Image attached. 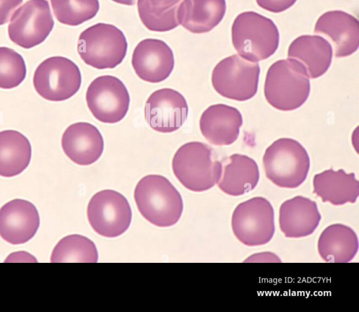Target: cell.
Returning a JSON list of instances; mask_svg holds the SVG:
<instances>
[{"mask_svg":"<svg viewBox=\"0 0 359 312\" xmlns=\"http://www.w3.org/2000/svg\"><path fill=\"white\" fill-rule=\"evenodd\" d=\"M22 2L23 0H0V25L9 22L14 11Z\"/></svg>","mask_w":359,"mask_h":312,"instance_id":"obj_31","label":"cell"},{"mask_svg":"<svg viewBox=\"0 0 359 312\" xmlns=\"http://www.w3.org/2000/svg\"><path fill=\"white\" fill-rule=\"evenodd\" d=\"M114 2L123 4V5H128V6H132L135 4L136 0H111Z\"/></svg>","mask_w":359,"mask_h":312,"instance_id":"obj_33","label":"cell"},{"mask_svg":"<svg viewBox=\"0 0 359 312\" xmlns=\"http://www.w3.org/2000/svg\"><path fill=\"white\" fill-rule=\"evenodd\" d=\"M185 97L176 90L165 88L153 92L145 103L144 117L155 131L162 133L178 130L187 118Z\"/></svg>","mask_w":359,"mask_h":312,"instance_id":"obj_13","label":"cell"},{"mask_svg":"<svg viewBox=\"0 0 359 312\" xmlns=\"http://www.w3.org/2000/svg\"><path fill=\"white\" fill-rule=\"evenodd\" d=\"M86 100L93 116L105 123L121 121L128 113L130 101L125 84L111 75L95 78L88 87Z\"/></svg>","mask_w":359,"mask_h":312,"instance_id":"obj_12","label":"cell"},{"mask_svg":"<svg viewBox=\"0 0 359 312\" xmlns=\"http://www.w3.org/2000/svg\"><path fill=\"white\" fill-rule=\"evenodd\" d=\"M33 84L43 98L53 102L64 101L79 91L81 74L72 60L62 56H53L36 67Z\"/></svg>","mask_w":359,"mask_h":312,"instance_id":"obj_8","label":"cell"},{"mask_svg":"<svg viewBox=\"0 0 359 312\" xmlns=\"http://www.w3.org/2000/svg\"><path fill=\"white\" fill-rule=\"evenodd\" d=\"M260 67L239 55L219 61L212 72V84L224 97L236 101L252 98L257 91Z\"/></svg>","mask_w":359,"mask_h":312,"instance_id":"obj_7","label":"cell"},{"mask_svg":"<svg viewBox=\"0 0 359 312\" xmlns=\"http://www.w3.org/2000/svg\"><path fill=\"white\" fill-rule=\"evenodd\" d=\"M171 6H155L150 0H137V10L143 25L154 32H168L180 25L177 19L179 3Z\"/></svg>","mask_w":359,"mask_h":312,"instance_id":"obj_28","label":"cell"},{"mask_svg":"<svg viewBox=\"0 0 359 312\" xmlns=\"http://www.w3.org/2000/svg\"><path fill=\"white\" fill-rule=\"evenodd\" d=\"M297 0H256L262 8L271 13H281L292 6Z\"/></svg>","mask_w":359,"mask_h":312,"instance_id":"obj_30","label":"cell"},{"mask_svg":"<svg viewBox=\"0 0 359 312\" xmlns=\"http://www.w3.org/2000/svg\"><path fill=\"white\" fill-rule=\"evenodd\" d=\"M222 168L218 187L224 193L238 196L254 189L259 179L255 161L250 157L234 154L221 161Z\"/></svg>","mask_w":359,"mask_h":312,"instance_id":"obj_21","label":"cell"},{"mask_svg":"<svg viewBox=\"0 0 359 312\" xmlns=\"http://www.w3.org/2000/svg\"><path fill=\"white\" fill-rule=\"evenodd\" d=\"M313 193L323 202L334 205L355 202L359 194V182L355 174L344 170H326L316 174L313 180Z\"/></svg>","mask_w":359,"mask_h":312,"instance_id":"obj_23","label":"cell"},{"mask_svg":"<svg viewBox=\"0 0 359 312\" xmlns=\"http://www.w3.org/2000/svg\"><path fill=\"white\" fill-rule=\"evenodd\" d=\"M225 0H181L177 8L179 24L194 34L211 31L222 20Z\"/></svg>","mask_w":359,"mask_h":312,"instance_id":"obj_22","label":"cell"},{"mask_svg":"<svg viewBox=\"0 0 359 312\" xmlns=\"http://www.w3.org/2000/svg\"><path fill=\"white\" fill-rule=\"evenodd\" d=\"M172 168L179 182L187 189L201 192L213 187L222 168L212 147L193 141L184 144L175 152Z\"/></svg>","mask_w":359,"mask_h":312,"instance_id":"obj_3","label":"cell"},{"mask_svg":"<svg viewBox=\"0 0 359 312\" xmlns=\"http://www.w3.org/2000/svg\"><path fill=\"white\" fill-rule=\"evenodd\" d=\"M320 218L316 203L302 196L285 201L279 210L280 228L287 238L311 235L318 227Z\"/></svg>","mask_w":359,"mask_h":312,"instance_id":"obj_19","label":"cell"},{"mask_svg":"<svg viewBox=\"0 0 359 312\" xmlns=\"http://www.w3.org/2000/svg\"><path fill=\"white\" fill-rule=\"evenodd\" d=\"M134 198L141 215L150 223L165 227L175 224L182 210V198L165 177L148 175L137 184Z\"/></svg>","mask_w":359,"mask_h":312,"instance_id":"obj_1","label":"cell"},{"mask_svg":"<svg viewBox=\"0 0 359 312\" xmlns=\"http://www.w3.org/2000/svg\"><path fill=\"white\" fill-rule=\"evenodd\" d=\"M279 32L272 20L254 11L240 13L231 27L232 43L241 57L259 62L273 55L278 48Z\"/></svg>","mask_w":359,"mask_h":312,"instance_id":"obj_4","label":"cell"},{"mask_svg":"<svg viewBox=\"0 0 359 312\" xmlns=\"http://www.w3.org/2000/svg\"><path fill=\"white\" fill-rule=\"evenodd\" d=\"M358 250L356 233L351 227L341 224H332L325 228L318 242L319 255L327 262H349Z\"/></svg>","mask_w":359,"mask_h":312,"instance_id":"obj_24","label":"cell"},{"mask_svg":"<svg viewBox=\"0 0 359 312\" xmlns=\"http://www.w3.org/2000/svg\"><path fill=\"white\" fill-rule=\"evenodd\" d=\"M54 20L48 0H29L11 15L8 26L10 39L29 49L43 43L50 34Z\"/></svg>","mask_w":359,"mask_h":312,"instance_id":"obj_10","label":"cell"},{"mask_svg":"<svg viewBox=\"0 0 359 312\" xmlns=\"http://www.w3.org/2000/svg\"><path fill=\"white\" fill-rule=\"evenodd\" d=\"M243 117L236 107L224 104L208 107L201 114L199 127L203 136L215 146H226L238 139Z\"/></svg>","mask_w":359,"mask_h":312,"instance_id":"obj_18","label":"cell"},{"mask_svg":"<svg viewBox=\"0 0 359 312\" xmlns=\"http://www.w3.org/2000/svg\"><path fill=\"white\" fill-rule=\"evenodd\" d=\"M98 259L97 248L88 238L73 234L62 238L54 247L50 262H90Z\"/></svg>","mask_w":359,"mask_h":312,"instance_id":"obj_26","label":"cell"},{"mask_svg":"<svg viewBox=\"0 0 359 312\" xmlns=\"http://www.w3.org/2000/svg\"><path fill=\"white\" fill-rule=\"evenodd\" d=\"M181 0H150L151 4L157 7L166 8L171 6Z\"/></svg>","mask_w":359,"mask_h":312,"instance_id":"obj_32","label":"cell"},{"mask_svg":"<svg viewBox=\"0 0 359 312\" xmlns=\"http://www.w3.org/2000/svg\"><path fill=\"white\" fill-rule=\"evenodd\" d=\"M61 144L67 156L80 165L97 161L104 150V139L94 125L77 122L69 126L62 136Z\"/></svg>","mask_w":359,"mask_h":312,"instance_id":"obj_17","label":"cell"},{"mask_svg":"<svg viewBox=\"0 0 359 312\" xmlns=\"http://www.w3.org/2000/svg\"><path fill=\"white\" fill-rule=\"evenodd\" d=\"M53 13L62 24L76 26L93 18L100 9L98 0H50Z\"/></svg>","mask_w":359,"mask_h":312,"instance_id":"obj_27","label":"cell"},{"mask_svg":"<svg viewBox=\"0 0 359 312\" xmlns=\"http://www.w3.org/2000/svg\"><path fill=\"white\" fill-rule=\"evenodd\" d=\"M314 32L327 37L332 42L336 57L354 53L359 46V22L342 11H327L316 21Z\"/></svg>","mask_w":359,"mask_h":312,"instance_id":"obj_16","label":"cell"},{"mask_svg":"<svg viewBox=\"0 0 359 312\" xmlns=\"http://www.w3.org/2000/svg\"><path fill=\"white\" fill-rule=\"evenodd\" d=\"M263 165L266 177L275 185L294 189L305 181L310 168V158L306 149L298 141L283 137L266 148Z\"/></svg>","mask_w":359,"mask_h":312,"instance_id":"obj_5","label":"cell"},{"mask_svg":"<svg viewBox=\"0 0 359 312\" xmlns=\"http://www.w3.org/2000/svg\"><path fill=\"white\" fill-rule=\"evenodd\" d=\"M26 65L22 56L15 50L0 47V88L11 89L25 79Z\"/></svg>","mask_w":359,"mask_h":312,"instance_id":"obj_29","label":"cell"},{"mask_svg":"<svg viewBox=\"0 0 359 312\" xmlns=\"http://www.w3.org/2000/svg\"><path fill=\"white\" fill-rule=\"evenodd\" d=\"M31 157V144L23 134L14 130L0 132V176L20 174L29 165Z\"/></svg>","mask_w":359,"mask_h":312,"instance_id":"obj_25","label":"cell"},{"mask_svg":"<svg viewBox=\"0 0 359 312\" xmlns=\"http://www.w3.org/2000/svg\"><path fill=\"white\" fill-rule=\"evenodd\" d=\"M311 90L309 78L303 66L292 59L279 60L269 68L264 96L275 109L288 111L302 107Z\"/></svg>","mask_w":359,"mask_h":312,"instance_id":"obj_2","label":"cell"},{"mask_svg":"<svg viewBox=\"0 0 359 312\" xmlns=\"http://www.w3.org/2000/svg\"><path fill=\"white\" fill-rule=\"evenodd\" d=\"M231 228L237 239L247 246L269 243L275 232L271 204L263 197H254L238 204L232 214Z\"/></svg>","mask_w":359,"mask_h":312,"instance_id":"obj_9","label":"cell"},{"mask_svg":"<svg viewBox=\"0 0 359 312\" xmlns=\"http://www.w3.org/2000/svg\"><path fill=\"white\" fill-rule=\"evenodd\" d=\"M287 57L300 63L309 78L317 79L330 68L332 59V48L320 36L302 35L289 46Z\"/></svg>","mask_w":359,"mask_h":312,"instance_id":"obj_20","label":"cell"},{"mask_svg":"<svg viewBox=\"0 0 359 312\" xmlns=\"http://www.w3.org/2000/svg\"><path fill=\"white\" fill-rule=\"evenodd\" d=\"M132 65L142 80L149 83H160L168 78L174 69V54L163 41L146 39L135 48Z\"/></svg>","mask_w":359,"mask_h":312,"instance_id":"obj_14","label":"cell"},{"mask_svg":"<svg viewBox=\"0 0 359 312\" xmlns=\"http://www.w3.org/2000/svg\"><path fill=\"white\" fill-rule=\"evenodd\" d=\"M87 215L93 230L108 238L123 233L132 219L128 200L119 192L111 189L100 191L90 198Z\"/></svg>","mask_w":359,"mask_h":312,"instance_id":"obj_11","label":"cell"},{"mask_svg":"<svg viewBox=\"0 0 359 312\" xmlns=\"http://www.w3.org/2000/svg\"><path fill=\"white\" fill-rule=\"evenodd\" d=\"M40 224L35 205L23 199H13L0 208V236L17 245L29 241L36 234Z\"/></svg>","mask_w":359,"mask_h":312,"instance_id":"obj_15","label":"cell"},{"mask_svg":"<svg viewBox=\"0 0 359 312\" xmlns=\"http://www.w3.org/2000/svg\"><path fill=\"white\" fill-rule=\"evenodd\" d=\"M128 43L123 32L113 25L97 23L83 31L77 50L81 60L95 69H113L126 57Z\"/></svg>","mask_w":359,"mask_h":312,"instance_id":"obj_6","label":"cell"}]
</instances>
